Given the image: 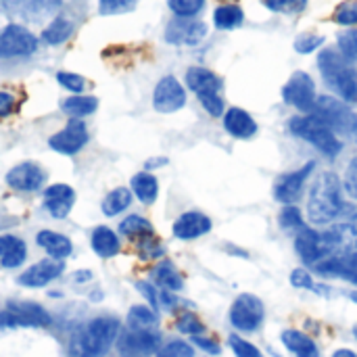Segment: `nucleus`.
Wrapping results in <instances>:
<instances>
[{
	"label": "nucleus",
	"instance_id": "nucleus-2",
	"mask_svg": "<svg viewBox=\"0 0 357 357\" xmlns=\"http://www.w3.org/2000/svg\"><path fill=\"white\" fill-rule=\"evenodd\" d=\"M318 67L324 82L331 86V90L337 92L341 100L347 105H357V71L339 50H322L318 56Z\"/></svg>",
	"mask_w": 357,
	"mask_h": 357
},
{
	"label": "nucleus",
	"instance_id": "nucleus-55",
	"mask_svg": "<svg viewBox=\"0 0 357 357\" xmlns=\"http://www.w3.org/2000/svg\"><path fill=\"white\" fill-rule=\"evenodd\" d=\"M15 326H17V322H15V318H13L10 312H8V310L0 312V331H4V328H15Z\"/></svg>",
	"mask_w": 357,
	"mask_h": 357
},
{
	"label": "nucleus",
	"instance_id": "nucleus-3",
	"mask_svg": "<svg viewBox=\"0 0 357 357\" xmlns=\"http://www.w3.org/2000/svg\"><path fill=\"white\" fill-rule=\"evenodd\" d=\"M119 335V322L113 318H96L86 324L73 339L75 357H102Z\"/></svg>",
	"mask_w": 357,
	"mask_h": 357
},
{
	"label": "nucleus",
	"instance_id": "nucleus-53",
	"mask_svg": "<svg viewBox=\"0 0 357 357\" xmlns=\"http://www.w3.org/2000/svg\"><path fill=\"white\" fill-rule=\"evenodd\" d=\"M136 287H138V291L149 299L151 307H153V310H157V307H159V293L155 291V287H153V284H149V282H138Z\"/></svg>",
	"mask_w": 357,
	"mask_h": 357
},
{
	"label": "nucleus",
	"instance_id": "nucleus-33",
	"mask_svg": "<svg viewBox=\"0 0 357 357\" xmlns=\"http://www.w3.org/2000/svg\"><path fill=\"white\" fill-rule=\"evenodd\" d=\"M153 278L157 280L159 287H163L165 291H180L184 287V280L180 276V272L176 270V266L172 261H161L157 264V268L153 270Z\"/></svg>",
	"mask_w": 357,
	"mask_h": 357
},
{
	"label": "nucleus",
	"instance_id": "nucleus-22",
	"mask_svg": "<svg viewBox=\"0 0 357 357\" xmlns=\"http://www.w3.org/2000/svg\"><path fill=\"white\" fill-rule=\"evenodd\" d=\"M316 272L322 276L345 278L357 287V253L349 255V257H328V259L316 264Z\"/></svg>",
	"mask_w": 357,
	"mask_h": 357
},
{
	"label": "nucleus",
	"instance_id": "nucleus-38",
	"mask_svg": "<svg viewBox=\"0 0 357 357\" xmlns=\"http://www.w3.org/2000/svg\"><path fill=\"white\" fill-rule=\"evenodd\" d=\"M337 44H339V52L349 61V63H356L357 61V27H349L345 31L339 33L337 38Z\"/></svg>",
	"mask_w": 357,
	"mask_h": 357
},
{
	"label": "nucleus",
	"instance_id": "nucleus-23",
	"mask_svg": "<svg viewBox=\"0 0 357 357\" xmlns=\"http://www.w3.org/2000/svg\"><path fill=\"white\" fill-rule=\"evenodd\" d=\"M8 312L13 314L17 326H46V324H50V316L38 303L13 301V303H8Z\"/></svg>",
	"mask_w": 357,
	"mask_h": 357
},
{
	"label": "nucleus",
	"instance_id": "nucleus-19",
	"mask_svg": "<svg viewBox=\"0 0 357 357\" xmlns=\"http://www.w3.org/2000/svg\"><path fill=\"white\" fill-rule=\"evenodd\" d=\"M73 201H75V192L67 184H52L44 192V207L56 220H63V218L69 215V211L73 207Z\"/></svg>",
	"mask_w": 357,
	"mask_h": 357
},
{
	"label": "nucleus",
	"instance_id": "nucleus-4",
	"mask_svg": "<svg viewBox=\"0 0 357 357\" xmlns=\"http://www.w3.org/2000/svg\"><path fill=\"white\" fill-rule=\"evenodd\" d=\"M289 130H291L297 138H301V140L314 144L322 155H326V157H331V159L337 157V155L341 153V149H343V144H341V140L337 138V134H335L322 119H318V117L312 115V113L293 117V119L289 121Z\"/></svg>",
	"mask_w": 357,
	"mask_h": 357
},
{
	"label": "nucleus",
	"instance_id": "nucleus-37",
	"mask_svg": "<svg viewBox=\"0 0 357 357\" xmlns=\"http://www.w3.org/2000/svg\"><path fill=\"white\" fill-rule=\"evenodd\" d=\"M207 0H167V6L172 8V13L176 17H184V19H195Z\"/></svg>",
	"mask_w": 357,
	"mask_h": 357
},
{
	"label": "nucleus",
	"instance_id": "nucleus-15",
	"mask_svg": "<svg viewBox=\"0 0 357 357\" xmlns=\"http://www.w3.org/2000/svg\"><path fill=\"white\" fill-rule=\"evenodd\" d=\"M331 257H349L357 253V226L351 222H343L333 226L331 230H324Z\"/></svg>",
	"mask_w": 357,
	"mask_h": 357
},
{
	"label": "nucleus",
	"instance_id": "nucleus-12",
	"mask_svg": "<svg viewBox=\"0 0 357 357\" xmlns=\"http://www.w3.org/2000/svg\"><path fill=\"white\" fill-rule=\"evenodd\" d=\"M314 167H316V161H310L303 167H299V169H295L291 174L280 176L276 180V184H274V197H276V201H280L284 205H293L301 197V192H303V188L307 184V178L312 176Z\"/></svg>",
	"mask_w": 357,
	"mask_h": 357
},
{
	"label": "nucleus",
	"instance_id": "nucleus-6",
	"mask_svg": "<svg viewBox=\"0 0 357 357\" xmlns=\"http://www.w3.org/2000/svg\"><path fill=\"white\" fill-rule=\"evenodd\" d=\"M282 98L287 105L295 107L297 111H301L305 115L312 113L316 98H318L316 84H314L312 75L305 71H295L282 88Z\"/></svg>",
	"mask_w": 357,
	"mask_h": 357
},
{
	"label": "nucleus",
	"instance_id": "nucleus-11",
	"mask_svg": "<svg viewBox=\"0 0 357 357\" xmlns=\"http://www.w3.org/2000/svg\"><path fill=\"white\" fill-rule=\"evenodd\" d=\"M184 105H186L184 86L174 75L161 77L153 92V107L159 113H174V111H180Z\"/></svg>",
	"mask_w": 357,
	"mask_h": 357
},
{
	"label": "nucleus",
	"instance_id": "nucleus-28",
	"mask_svg": "<svg viewBox=\"0 0 357 357\" xmlns=\"http://www.w3.org/2000/svg\"><path fill=\"white\" fill-rule=\"evenodd\" d=\"M243 21H245V10L234 2H226L213 10V23L218 29H236L243 25Z\"/></svg>",
	"mask_w": 357,
	"mask_h": 357
},
{
	"label": "nucleus",
	"instance_id": "nucleus-52",
	"mask_svg": "<svg viewBox=\"0 0 357 357\" xmlns=\"http://www.w3.org/2000/svg\"><path fill=\"white\" fill-rule=\"evenodd\" d=\"M17 109V98L10 92H0V119L8 117Z\"/></svg>",
	"mask_w": 357,
	"mask_h": 357
},
{
	"label": "nucleus",
	"instance_id": "nucleus-29",
	"mask_svg": "<svg viewBox=\"0 0 357 357\" xmlns=\"http://www.w3.org/2000/svg\"><path fill=\"white\" fill-rule=\"evenodd\" d=\"M130 184H132V192H134L142 203H146V205H151V203L157 199V195H159V182H157V178L151 176L149 172L136 174V176L132 178Z\"/></svg>",
	"mask_w": 357,
	"mask_h": 357
},
{
	"label": "nucleus",
	"instance_id": "nucleus-58",
	"mask_svg": "<svg viewBox=\"0 0 357 357\" xmlns=\"http://www.w3.org/2000/svg\"><path fill=\"white\" fill-rule=\"evenodd\" d=\"M333 357H357V356L351 351V349H339V351H337Z\"/></svg>",
	"mask_w": 357,
	"mask_h": 357
},
{
	"label": "nucleus",
	"instance_id": "nucleus-9",
	"mask_svg": "<svg viewBox=\"0 0 357 357\" xmlns=\"http://www.w3.org/2000/svg\"><path fill=\"white\" fill-rule=\"evenodd\" d=\"M207 38V25L199 19L176 17L165 27V42L176 46H197Z\"/></svg>",
	"mask_w": 357,
	"mask_h": 357
},
{
	"label": "nucleus",
	"instance_id": "nucleus-56",
	"mask_svg": "<svg viewBox=\"0 0 357 357\" xmlns=\"http://www.w3.org/2000/svg\"><path fill=\"white\" fill-rule=\"evenodd\" d=\"M163 165H167V159L165 157H157V159H149L146 161V169H159V167H163Z\"/></svg>",
	"mask_w": 357,
	"mask_h": 357
},
{
	"label": "nucleus",
	"instance_id": "nucleus-32",
	"mask_svg": "<svg viewBox=\"0 0 357 357\" xmlns=\"http://www.w3.org/2000/svg\"><path fill=\"white\" fill-rule=\"evenodd\" d=\"M73 33V23L65 17H56L48 23V27L42 31V40L50 46H56V44H63L71 38Z\"/></svg>",
	"mask_w": 357,
	"mask_h": 357
},
{
	"label": "nucleus",
	"instance_id": "nucleus-18",
	"mask_svg": "<svg viewBox=\"0 0 357 357\" xmlns=\"http://www.w3.org/2000/svg\"><path fill=\"white\" fill-rule=\"evenodd\" d=\"M211 230V220L201 211H186L174 222V236L180 241H192Z\"/></svg>",
	"mask_w": 357,
	"mask_h": 357
},
{
	"label": "nucleus",
	"instance_id": "nucleus-50",
	"mask_svg": "<svg viewBox=\"0 0 357 357\" xmlns=\"http://www.w3.org/2000/svg\"><path fill=\"white\" fill-rule=\"evenodd\" d=\"M343 186L347 190V195L351 199L357 201V157H354L347 165V172H345V180H343Z\"/></svg>",
	"mask_w": 357,
	"mask_h": 357
},
{
	"label": "nucleus",
	"instance_id": "nucleus-42",
	"mask_svg": "<svg viewBox=\"0 0 357 357\" xmlns=\"http://www.w3.org/2000/svg\"><path fill=\"white\" fill-rule=\"evenodd\" d=\"M138 0H98L100 15H121L134 10Z\"/></svg>",
	"mask_w": 357,
	"mask_h": 357
},
{
	"label": "nucleus",
	"instance_id": "nucleus-43",
	"mask_svg": "<svg viewBox=\"0 0 357 357\" xmlns=\"http://www.w3.org/2000/svg\"><path fill=\"white\" fill-rule=\"evenodd\" d=\"M322 44H324V36H318V33H301L295 40V50L299 54H310V52L318 50Z\"/></svg>",
	"mask_w": 357,
	"mask_h": 357
},
{
	"label": "nucleus",
	"instance_id": "nucleus-31",
	"mask_svg": "<svg viewBox=\"0 0 357 357\" xmlns=\"http://www.w3.org/2000/svg\"><path fill=\"white\" fill-rule=\"evenodd\" d=\"M61 109L71 115L73 119H82L86 115H92L98 109V98L94 96H69L61 102Z\"/></svg>",
	"mask_w": 357,
	"mask_h": 357
},
{
	"label": "nucleus",
	"instance_id": "nucleus-44",
	"mask_svg": "<svg viewBox=\"0 0 357 357\" xmlns=\"http://www.w3.org/2000/svg\"><path fill=\"white\" fill-rule=\"evenodd\" d=\"M178 331L180 333H184V335H192V337H199L203 331H205V326H203V322L195 316V314H182L180 318H178Z\"/></svg>",
	"mask_w": 357,
	"mask_h": 357
},
{
	"label": "nucleus",
	"instance_id": "nucleus-60",
	"mask_svg": "<svg viewBox=\"0 0 357 357\" xmlns=\"http://www.w3.org/2000/svg\"><path fill=\"white\" fill-rule=\"evenodd\" d=\"M351 299H354V301L357 303V293H351Z\"/></svg>",
	"mask_w": 357,
	"mask_h": 357
},
{
	"label": "nucleus",
	"instance_id": "nucleus-59",
	"mask_svg": "<svg viewBox=\"0 0 357 357\" xmlns=\"http://www.w3.org/2000/svg\"><path fill=\"white\" fill-rule=\"evenodd\" d=\"M19 2H21V0H0L2 6H17Z\"/></svg>",
	"mask_w": 357,
	"mask_h": 357
},
{
	"label": "nucleus",
	"instance_id": "nucleus-45",
	"mask_svg": "<svg viewBox=\"0 0 357 357\" xmlns=\"http://www.w3.org/2000/svg\"><path fill=\"white\" fill-rule=\"evenodd\" d=\"M56 79H59V84L65 90L75 92V94H79L86 88V79L82 75H77V73H71V71H59L56 73Z\"/></svg>",
	"mask_w": 357,
	"mask_h": 357
},
{
	"label": "nucleus",
	"instance_id": "nucleus-5",
	"mask_svg": "<svg viewBox=\"0 0 357 357\" xmlns=\"http://www.w3.org/2000/svg\"><path fill=\"white\" fill-rule=\"evenodd\" d=\"M312 115L322 119L335 134H356L357 132V115L351 111V107L337 98V96H318Z\"/></svg>",
	"mask_w": 357,
	"mask_h": 357
},
{
	"label": "nucleus",
	"instance_id": "nucleus-8",
	"mask_svg": "<svg viewBox=\"0 0 357 357\" xmlns=\"http://www.w3.org/2000/svg\"><path fill=\"white\" fill-rule=\"evenodd\" d=\"M230 322L243 333H253L264 322V303L255 295H241L230 310Z\"/></svg>",
	"mask_w": 357,
	"mask_h": 357
},
{
	"label": "nucleus",
	"instance_id": "nucleus-49",
	"mask_svg": "<svg viewBox=\"0 0 357 357\" xmlns=\"http://www.w3.org/2000/svg\"><path fill=\"white\" fill-rule=\"evenodd\" d=\"M199 100H201L203 109H205L211 117H222V115H224V98H222V94L201 96Z\"/></svg>",
	"mask_w": 357,
	"mask_h": 357
},
{
	"label": "nucleus",
	"instance_id": "nucleus-27",
	"mask_svg": "<svg viewBox=\"0 0 357 357\" xmlns=\"http://www.w3.org/2000/svg\"><path fill=\"white\" fill-rule=\"evenodd\" d=\"M92 249L98 257H113L119 253V238L111 228L98 226L92 232Z\"/></svg>",
	"mask_w": 357,
	"mask_h": 357
},
{
	"label": "nucleus",
	"instance_id": "nucleus-41",
	"mask_svg": "<svg viewBox=\"0 0 357 357\" xmlns=\"http://www.w3.org/2000/svg\"><path fill=\"white\" fill-rule=\"evenodd\" d=\"M266 6L282 15H299L307 8V0H264Z\"/></svg>",
	"mask_w": 357,
	"mask_h": 357
},
{
	"label": "nucleus",
	"instance_id": "nucleus-21",
	"mask_svg": "<svg viewBox=\"0 0 357 357\" xmlns=\"http://www.w3.org/2000/svg\"><path fill=\"white\" fill-rule=\"evenodd\" d=\"M224 128L230 136L234 138H241V140H247V138H253L257 134V123L255 119L241 107H230L226 113H224Z\"/></svg>",
	"mask_w": 357,
	"mask_h": 357
},
{
	"label": "nucleus",
	"instance_id": "nucleus-14",
	"mask_svg": "<svg viewBox=\"0 0 357 357\" xmlns=\"http://www.w3.org/2000/svg\"><path fill=\"white\" fill-rule=\"evenodd\" d=\"M159 343L155 331H130L119 339L117 347L123 357H149L159 351Z\"/></svg>",
	"mask_w": 357,
	"mask_h": 357
},
{
	"label": "nucleus",
	"instance_id": "nucleus-40",
	"mask_svg": "<svg viewBox=\"0 0 357 357\" xmlns=\"http://www.w3.org/2000/svg\"><path fill=\"white\" fill-rule=\"evenodd\" d=\"M280 226H282L287 232H299L301 228H305V220H303V213L299 211V207L287 205V207L280 211Z\"/></svg>",
	"mask_w": 357,
	"mask_h": 357
},
{
	"label": "nucleus",
	"instance_id": "nucleus-48",
	"mask_svg": "<svg viewBox=\"0 0 357 357\" xmlns=\"http://www.w3.org/2000/svg\"><path fill=\"white\" fill-rule=\"evenodd\" d=\"M230 347H232V351L236 354V357H264L261 356V351L255 347V345H251L249 341H245V339H241V337H230Z\"/></svg>",
	"mask_w": 357,
	"mask_h": 357
},
{
	"label": "nucleus",
	"instance_id": "nucleus-57",
	"mask_svg": "<svg viewBox=\"0 0 357 357\" xmlns=\"http://www.w3.org/2000/svg\"><path fill=\"white\" fill-rule=\"evenodd\" d=\"M90 278H92L90 272H75V274H73V280H75V282H86V280H90Z\"/></svg>",
	"mask_w": 357,
	"mask_h": 357
},
{
	"label": "nucleus",
	"instance_id": "nucleus-24",
	"mask_svg": "<svg viewBox=\"0 0 357 357\" xmlns=\"http://www.w3.org/2000/svg\"><path fill=\"white\" fill-rule=\"evenodd\" d=\"M27 257L25 243L17 236H0V264L2 268H19Z\"/></svg>",
	"mask_w": 357,
	"mask_h": 357
},
{
	"label": "nucleus",
	"instance_id": "nucleus-51",
	"mask_svg": "<svg viewBox=\"0 0 357 357\" xmlns=\"http://www.w3.org/2000/svg\"><path fill=\"white\" fill-rule=\"evenodd\" d=\"M291 284L293 287H297V289H310V291H318L316 289V282L312 280V276L307 274V270H295L293 274H291Z\"/></svg>",
	"mask_w": 357,
	"mask_h": 357
},
{
	"label": "nucleus",
	"instance_id": "nucleus-36",
	"mask_svg": "<svg viewBox=\"0 0 357 357\" xmlns=\"http://www.w3.org/2000/svg\"><path fill=\"white\" fill-rule=\"evenodd\" d=\"M157 314L155 310L146 307V305H136L130 310L128 314V324L132 331H153L157 326Z\"/></svg>",
	"mask_w": 357,
	"mask_h": 357
},
{
	"label": "nucleus",
	"instance_id": "nucleus-30",
	"mask_svg": "<svg viewBox=\"0 0 357 357\" xmlns=\"http://www.w3.org/2000/svg\"><path fill=\"white\" fill-rule=\"evenodd\" d=\"M61 8V0H21V13L25 19L42 21L52 17Z\"/></svg>",
	"mask_w": 357,
	"mask_h": 357
},
{
	"label": "nucleus",
	"instance_id": "nucleus-34",
	"mask_svg": "<svg viewBox=\"0 0 357 357\" xmlns=\"http://www.w3.org/2000/svg\"><path fill=\"white\" fill-rule=\"evenodd\" d=\"M119 232L123 234V236H128V238H138V241H142V238H149V236H153V224L146 220V218H142V215H128L121 224H119Z\"/></svg>",
	"mask_w": 357,
	"mask_h": 357
},
{
	"label": "nucleus",
	"instance_id": "nucleus-20",
	"mask_svg": "<svg viewBox=\"0 0 357 357\" xmlns=\"http://www.w3.org/2000/svg\"><path fill=\"white\" fill-rule=\"evenodd\" d=\"M186 86L201 98V96H209V94H220V90L224 88V82L211 69L190 67L186 71Z\"/></svg>",
	"mask_w": 357,
	"mask_h": 357
},
{
	"label": "nucleus",
	"instance_id": "nucleus-13",
	"mask_svg": "<svg viewBox=\"0 0 357 357\" xmlns=\"http://www.w3.org/2000/svg\"><path fill=\"white\" fill-rule=\"evenodd\" d=\"M86 142H88V128L82 119H71L61 132H56L48 140L52 151L61 155H75L86 146Z\"/></svg>",
	"mask_w": 357,
	"mask_h": 357
},
{
	"label": "nucleus",
	"instance_id": "nucleus-17",
	"mask_svg": "<svg viewBox=\"0 0 357 357\" xmlns=\"http://www.w3.org/2000/svg\"><path fill=\"white\" fill-rule=\"evenodd\" d=\"M65 266L59 259H44L38 261L36 266L27 268L21 276H19V284L29 287V289H40L46 287L48 282H52L54 278H59L63 274Z\"/></svg>",
	"mask_w": 357,
	"mask_h": 357
},
{
	"label": "nucleus",
	"instance_id": "nucleus-10",
	"mask_svg": "<svg viewBox=\"0 0 357 357\" xmlns=\"http://www.w3.org/2000/svg\"><path fill=\"white\" fill-rule=\"evenodd\" d=\"M295 249L299 253V257L305 261V264H320L324 259L331 257V247H328V241H326V234L324 232H316L312 228H301L297 234H295Z\"/></svg>",
	"mask_w": 357,
	"mask_h": 357
},
{
	"label": "nucleus",
	"instance_id": "nucleus-25",
	"mask_svg": "<svg viewBox=\"0 0 357 357\" xmlns=\"http://www.w3.org/2000/svg\"><path fill=\"white\" fill-rule=\"evenodd\" d=\"M38 245L42 249H46L52 259H59V261L65 259V257H69L71 251H73L71 241L67 236L59 234V232H52V230H42L38 234Z\"/></svg>",
	"mask_w": 357,
	"mask_h": 357
},
{
	"label": "nucleus",
	"instance_id": "nucleus-16",
	"mask_svg": "<svg viewBox=\"0 0 357 357\" xmlns=\"http://www.w3.org/2000/svg\"><path fill=\"white\" fill-rule=\"evenodd\" d=\"M44 180H46V174L36 163H21L6 174V184L21 192L38 190L44 184Z\"/></svg>",
	"mask_w": 357,
	"mask_h": 357
},
{
	"label": "nucleus",
	"instance_id": "nucleus-46",
	"mask_svg": "<svg viewBox=\"0 0 357 357\" xmlns=\"http://www.w3.org/2000/svg\"><path fill=\"white\" fill-rule=\"evenodd\" d=\"M157 356L159 357H195V351H192V347H190L188 343H184V341H172V343H167L165 347H161V349L157 351Z\"/></svg>",
	"mask_w": 357,
	"mask_h": 357
},
{
	"label": "nucleus",
	"instance_id": "nucleus-7",
	"mask_svg": "<svg viewBox=\"0 0 357 357\" xmlns=\"http://www.w3.org/2000/svg\"><path fill=\"white\" fill-rule=\"evenodd\" d=\"M36 48H38L36 36L23 25L10 23L0 31V59L27 56L36 52Z\"/></svg>",
	"mask_w": 357,
	"mask_h": 357
},
{
	"label": "nucleus",
	"instance_id": "nucleus-35",
	"mask_svg": "<svg viewBox=\"0 0 357 357\" xmlns=\"http://www.w3.org/2000/svg\"><path fill=\"white\" fill-rule=\"evenodd\" d=\"M132 203V192L128 188H115L111 190L105 201H102V213L105 215H119L121 211H126Z\"/></svg>",
	"mask_w": 357,
	"mask_h": 357
},
{
	"label": "nucleus",
	"instance_id": "nucleus-1",
	"mask_svg": "<svg viewBox=\"0 0 357 357\" xmlns=\"http://www.w3.org/2000/svg\"><path fill=\"white\" fill-rule=\"evenodd\" d=\"M343 211H345V203L341 195V180L331 172L320 174L310 188L307 218L314 224H328L339 215H343Z\"/></svg>",
	"mask_w": 357,
	"mask_h": 357
},
{
	"label": "nucleus",
	"instance_id": "nucleus-39",
	"mask_svg": "<svg viewBox=\"0 0 357 357\" xmlns=\"http://www.w3.org/2000/svg\"><path fill=\"white\" fill-rule=\"evenodd\" d=\"M335 23L345 27H357V0H343L333 15Z\"/></svg>",
	"mask_w": 357,
	"mask_h": 357
},
{
	"label": "nucleus",
	"instance_id": "nucleus-54",
	"mask_svg": "<svg viewBox=\"0 0 357 357\" xmlns=\"http://www.w3.org/2000/svg\"><path fill=\"white\" fill-rule=\"evenodd\" d=\"M192 343L195 345H199L203 351H207V354H211V356H218L220 354V345L215 343V341H211V339H205V337H192Z\"/></svg>",
	"mask_w": 357,
	"mask_h": 357
},
{
	"label": "nucleus",
	"instance_id": "nucleus-61",
	"mask_svg": "<svg viewBox=\"0 0 357 357\" xmlns=\"http://www.w3.org/2000/svg\"><path fill=\"white\" fill-rule=\"evenodd\" d=\"M354 335H356V339H357V326H356V331H354Z\"/></svg>",
	"mask_w": 357,
	"mask_h": 357
},
{
	"label": "nucleus",
	"instance_id": "nucleus-26",
	"mask_svg": "<svg viewBox=\"0 0 357 357\" xmlns=\"http://www.w3.org/2000/svg\"><path fill=\"white\" fill-rule=\"evenodd\" d=\"M282 343L295 357H320L318 345L307 335H303L299 331H284Z\"/></svg>",
	"mask_w": 357,
	"mask_h": 357
},
{
	"label": "nucleus",
	"instance_id": "nucleus-47",
	"mask_svg": "<svg viewBox=\"0 0 357 357\" xmlns=\"http://www.w3.org/2000/svg\"><path fill=\"white\" fill-rule=\"evenodd\" d=\"M138 253L142 259H159L163 255V245L155 241V236H149L138 243Z\"/></svg>",
	"mask_w": 357,
	"mask_h": 357
}]
</instances>
